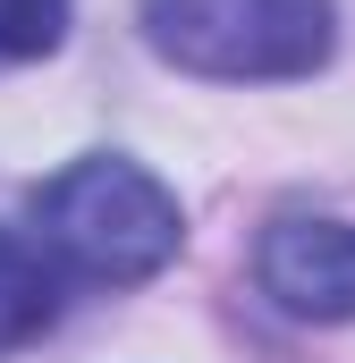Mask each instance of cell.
<instances>
[{
	"mask_svg": "<svg viewBox=\"0 0 355 363\" xmlns=\"http://www.w3.org/2000/svg\"><path fill=\"white\" fill-rule=\"evenodd\" d=\"M34 228L93 287H144V279L170 271L178 245H186L178 194L144 161H127V152H85L60 178H43L34 186Z\"/></svg>",
	"mask_w": 355,
	"mask_h": 363,
	"instance_id": "obj_1",
	"label": "cell"
},
{
	"mask_svg": "<svg viewBox=\"0 0 355 363\" xmlns=\"http://www.w3.org/2000/svg\"><path fill=\"white\" fill-rule=\"evenodd\" d=\"M153 60L203 85H296L339 51V0H136Z\"/></svg>",
	"mask_w": 355,
	"mask_h": 363,
	"instance_id": "obj_2",
	"label": "cell"
},
{
	"mask_svg": "<svg viewBox=\"0 0 355 363\" xmlns=\"http://www.w3.org/2000/svg\"><path fill=\"white\" fill-rule=\"evenodd\" d=\"M254 287L279 313L313 321V330H347L355 321V220L339 211H279L254 245Z\"/></svg>",
	"mask_w": 355,
	"mask_h": 363,
	"instance_id": "obj_3",
	"label": "cell"
},
{
	"mask_svg": "<svg viewBox=\"0 0 355 363\" xmlns=\"http://www.w3.org/2000/svg\"><path fill=\"white\" fill-rule=\"evenodd\" d=\"M51 321H60V271L43 262V245L0 228V355L51 338Z\"/></svg>",
	"mask_w": 355,
	"mask_h": 363,
	"instance_id": "obj_4",
	"label": "cell"
},
{
	"mask_svg": "<svg viewBox=\"0 0 355 363\" xmlns=\"http://www.w3.org/2000/svg\"><path fill=\"white\" fill-rule=\"evenodd\" d=\"M77 0H0V68H34L68 43Z\"/></svg>",
	"mask_w": 355,
	"mask_h": 363,
	"instance_id": "obj_5",
	"label": "cell"
}]
</instances>
